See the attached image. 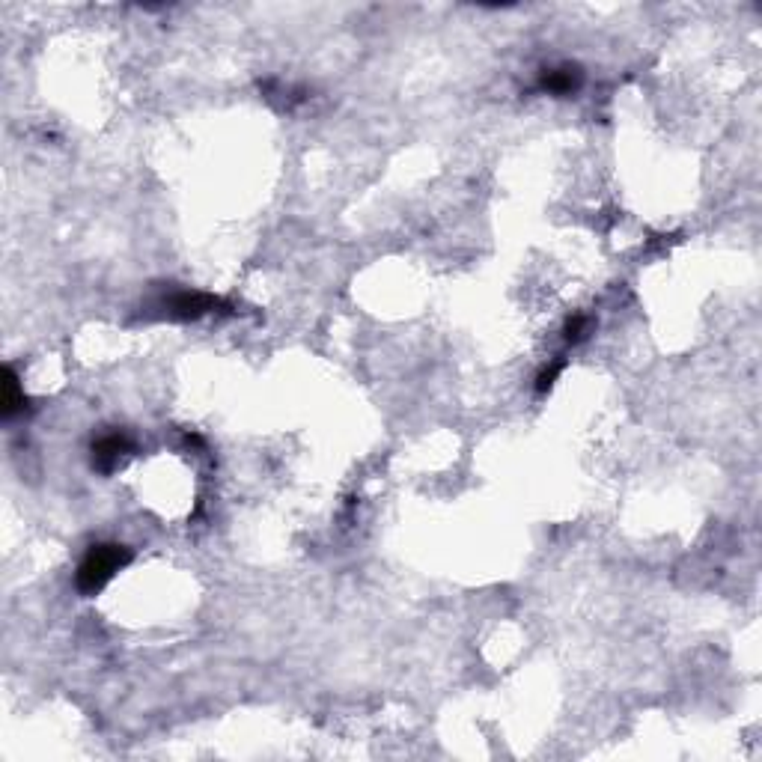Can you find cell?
<instances>
[{"instance_id": "1", "label": "cell", "mask_w": 762, "mask_h": 762, "mask_svg": "<svg viewBox=\"0 0 762 762\" xmlns=\"http://www.w3.org/2000/svg\"><path fill=\"white\" fill-rule=\"evenodd\" d=\"M131 563V548L123 542H96L87 548V554L78 563L75 572V587L84 596H96L102 593L117 572H123Z\"/></svg>"}, {"instance_id": "2", "label": "cell", "mask_w": 762, "mask_h": 762, "mask_svg": "<svg viewBox=\"0 0 762 762\" xmlns=\"http://www.w3.org/2000/svg\"><path fill=\"white\" fill-rule=\"evenodd\" d=\"M218 307H224V301L218 295L197 292V289H167L164 295L152 298V304H149V310H155L161 319H173V322H197L209 313H218Z\"/></svg>"}, {"instance_id": "3", "label": "cell", "mask_w": 762, "mask_h": 762, "mask_svg": "<svg viewBox=\"0 0 762 762\" xmlns=\"http://www.w3.org/2000/svg\"><path fill=\"white\" fill-rule=\"evenodd\" d=\"M584 84V72L581 66L575 63H554V66H545L536 78V90L545 93V96H575Z\"/></svg>"}, {"instance_id": "4", "label": "cell", "mask_w": 762, "mask_h": 762, "mask_svg": "<svg viewBox=\"0 0 762 762\" xmlns=\"http://www.w3.org/2000/svg\"><path fill=\"white\" fill-rule=\"evenodd\" d=\"M128 453H134V444L126 432H108L93 444V468L102 474H111L123 465Z\"/></svg>"}, {"instance_id": "5", "label": "cell", "mask_w": 762, "mask_h": 762, "mask_svg": "<svg viewBox=\"0 0 762 762\" xmlns=\"http://www.w3.org/2000/svg\"><path fill=\"white\" fill-rule=\"evenodd\" d=\"M24 402H27V399H24L21 381H18L12 367H6V381H3V417L12 420L18 411H24Z\"/></svg>"}, {"instance_id": "6", "label": "cell", "mask_w": 762, "mask_h": 762, "mask_svg": "<svg viewBox=\"0 0 762 762\" xmlns=\"http://www.w3.org/2000/svg\"><path fill=\"white\" fill-rule=\"evenodd\" d=\"M590 316H584V313H575L572 319H566V325H563V340H566V346H578L581 340H587V334H590Z\"/></svg>"}, {"instance_id": "7", "label": "cell", "mask_w": 762, "mask_h": 762, "mask_svg": "<svg viewBox=\"0 0 762 762\" xmlns=\"http://www.w3.org/2000/svg\"><path fill=\"white\" fill-rule=\"evenodd\" d=\"M566 370V355H557L551 364H545L536 376V393H548L554 387V381L560 379V373Z\"/></svg>"}]
</instances>
